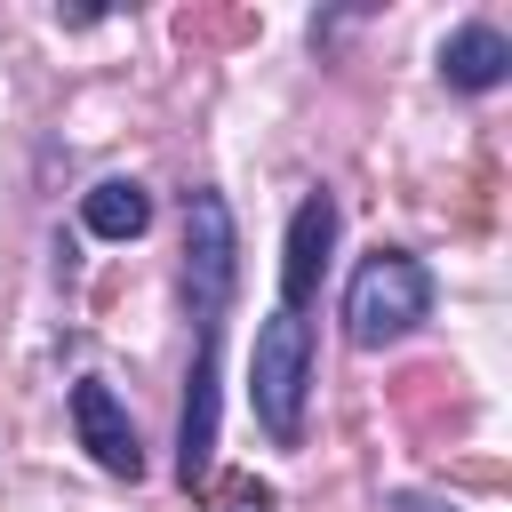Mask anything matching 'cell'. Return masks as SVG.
Masks as SVG:
<instances>
[{
    "label": "cell",
    "instance_id": "obj_1",
    "mask_svg": "<svg viewBox=\"0 0 512 512\" xmlns=\"http://www.w3.org/2000/svg\"><path fill=\"white\" fill-rule=\"evenodd\" d=\"M304 392H312V328H304V312H272L248 352V400L280 448L304 440Z\"/></svg>",
    "mask_w": 512,
    "mask_h": 512
},
{
    "label": "cell",
    "instance_id": "obj_2",
    "mask_svg": "<svg viewBox=\"0 0 512 512\" xmlns=\"http://www.w3.org/2000/svg\"><path fill=\"white\" fill-rule=\"evenodd\" d=\"M416 320H432V272H424L416 256H400V248H376V256L352 272V288H344V328H352V344H392V336H408Z\"/></svg>",
    "mask_w": 512,
    "mask_h": 512
},
{
    "label": "cell",
    "instance_id": "obj_3",
    "mask_svg": "<svg viewBox=\"0 0 512 512\" xmlns=\"http://www.w3.org/2000/svg\"><path fill=\"white\" fill-rule=\"evenodd\" d=\"M72 424H80V448H88L112 480H136V472H144V440H136L128 408L112 400V384L80 376V384H72Z\"/></svg>",
    "mask_w": 512,
    "mask_h": 512
},
{
    "label": "cell",
    "instance_id": "obj_4",
    "mask_svg": "<svg viewBox=\"0 0 512 512\" xmlns=\"http://www.w3.org/2000/svg\"><path fill=\"white\" fill-rule=\"evenodd\" d=\"M328 248H336V200L328 192H304V208L288 224V256H280V312H304V296L320 288Z\"/></svg>",
    "mask_w": 512,
    "mask_h": 512
},
{
    "label": "cell",
    "instance_id": "obj_5",
    "mask_svg": "<svg viewBox=\"0 0 512 512\" xmlns=\"http://www.w3.org/2000/svg\"><path fill=\"white\" fill-rule=\"evenodd\" d=\"M440 72H448V88H496L504 72H512V40L496 32V24H464V32H448V48H440Z\"/></svg>",
    "mask_w": 512,
    "mask_h": 512
},
{
    "label": "cell",
    "instance_id": "obj_6",
    "mask_svg": "<svg viewBox=\"0 0 512 512\" xmlns=\"http://www.w3.org/2000/svg\"><path fill=\"white\" fill-rule=\"evenodd\" d=\"M80 224H88L96 240H136V232L152 224V192H144L136 176H104V184L80 200Z\"/></svg>",
    "mask_w": 512,
    "mask_h": 512
},
{
    "label": "cell",
    "instance_id": "obj_7",
    "mask_svg": "<svg viewBox=\"0 0 512 512\" xmlns=\"http://www.w3.org/2000/svg\"><path fill=\"white\" fill-rule=\"evenodd\" d=\"M224 496H232V512H272V488L264 480H232Z\"/></svg>",
    "mask_w": 512,
    "mask_h": 512
},
{
    "label": "cell",
    "instance_id": "obj_8",
    "mask_svg": "<svg viewBox=\"0 0 512 512\" xmlns=\"http://www.w3.org/2000/svg\"><path fill=\"white\" fill-rule=\"evenodd\" d=\"M384 512H448V504H432V496H392Z\"/></svg>",
    "mask_w": 512,
    "mask_h": 512
}]
</instances>
